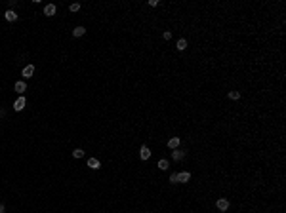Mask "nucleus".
Here are the masks:
<instances>
[{
	"mask_svg": "<svg viewBox=\"0 0 286 213\" xmlns=\"http://www.w3.org/2000/svg\"><path fill=\"white\" fill-rule=\"evenodd\" d=\"M25 105H27V99L23 97V95H21V97H17V99H15V103H14L15 112H21L23 108H25Z\"/></svg>",
	"mask_w": 286,
	"mask_h": 213,
	"instance_id": "nucleus-1",
	"label": "nucleus"
},
{
	"mask_svg": "<svg viewBox=\"0 0 286 213\" xmlns=\"http://www.w3.org/2000/svg\"><path fill=\"white\" fill-rule=\"evenodd\" d=\"M216 206H217V209H219V211H227L229 209V200L227 198H219Z\"/></svg>",
	"mask_w": 286,
	"mask_h": 213,
	"instance_id": "nucleus-2",
	"label": "nucleus"
},
{
	"mask_svg": "<svg viewBox=\"0 0 286 213\" xmlns=\"http://www.w3.org/2000/svg\"><path fill=\"white\" fill-rule=\"evenodd\" d=\"M55 11H57V8H55V4H46V8H44V15H48V17H52V15H55Z\"/></svg>",
	"mask_w": 286,
	"mask_h": 213,
	"instance_id": "nucleus-3",
	"label": "nucleus"
},
{
	"mask_svg": "<svg viewBox=\"0 0 286 213\" xmlns=\"http://www.w3.org/2000/svg\"><path fill=\"white\" fill-rule=\"evenodd\" d=\"M14 90L17 91V93H25V90H27V84L23 82V80H17V82H15V86H14Z\"/></svg>",
	"mask_w": 286,
	"mask_h": 213,
	"instance_id": "nucleus-4",
	"label": "nucleus"
},
{
	"mask_svg": "<svg viewBox=\"0 0 286 213\" xmlns=\"http://www.w3.org/2000/svg\"><path fill=\"white\" fill-rule=\"evenodd\" d=\"M139 158H141V160H149V158H151V150H149V147H141V148H139Z\"/></svg>",
	"mask_w": 286,
	"mask_h": 213,
	"instance_id": "nucleus-5",
	"label": "nucleus"
},
{
	"mask_svg": "<svg viewBox=\"0 0 286 213\" xmlns=\"http://www.w3.org/2000/svg\"><path fill=\"white\" fill-rule=\"evenodd\" d=\"M189 179H191V173H189V171H181V173H178V183H187Z\"/></svg>",
	"mask_w": 286,
	"mask_h": 213,
	"instance_id": "nucleus-6",
	"label": "nucleus"
},
{
	"mask_svg": "<svg viewBox=\"0 0 286 213\" xmlns=\"http://www.w3.org/2000/svg\"><path fill=\"white\" fill-rule=\"evenodd\" d=\"M33 74H34V67L33 65H27L25 69H23V78H31Z\"/></svg>",
	"mask_w": 286,
	"mask_h": 213,
	"instance_id": "nucleus-7",
	"label": "nucleus"
},
{
	"mask_svg": "<svg viewBox=\"0 0 286 213\" xmlns=\"http://www.w3.org/2000/svg\"><path fill=\"white\" fill-rule=\"evenodd\" d=\"M4 17H6V21H17V14H15L14 10H8L6 14H4Z\"/></svg>",
	"mask_w": 286,
	"mask_h": 213,
	"instance_id": "nucleus-8",
	"label": "nucleus"
},
{
	"mask_svg": "<svg viewBox=\"0 0 286 213\" xmlns=\"http://www.w3.org/2000/svg\"><path fill=\"white\" fill-rule=\"evenodd\" d=\"M99 166H101V164H99L97 158H90V160H88V167H92V170H99Z\"/></svg>",
	"mask_w": 286,
	"mask_h": 213,
	"instance_id": "nucleus-9",
	"label": "nucleus"
},
{
	"mask_svg": "<svg viewBox=\"0 0 286 213\" xmlns=\"http://www.w3.org/2000/svg\"><path fill=\"white\" fill-rule=\"evenodd\" d=\"M168 147L176 150V148L179 147V137H172V139H168Z\"/></svg>",
	"mask_w": 286,
	"mask_h": 213,
	"instance_id": "nucleus-10",
	"label": "nucleus"
},
{
	"mask_svg": "<svg viewBox=\"0 0 286 213\" xmlns=\"http://www.w3.org/2000/svg\"><path fill=\"white\" fill-rule=\"evenodd\" d=\"M84 33H86V29H84V27H75V31H72V36H75V38H78V36H82Z\"/></svg>",
	"mask_w": 286,
	"mask_h": 213,
	"instance_id": "nucleus-11",
	"label": "nucleus"
},
{
	"mask_svg": "<svg viewBox=\"0 0 286 213\" xmlns=\"http://www.w3.org/2000/svg\"><path fill=\"white\" fill-rule=\"evenodd\" d=\"M176 48L183 51L185 48H187V40H185V38H179V40H178V44H176Z\"/></svg>",
	"mask_w": 286,
	"mask_h": 213,
	"instance_id": "nucleus-12",
	"label": "nucleus"
},
{
	"mask_svg": "<svg viewBox=\"0 0 286 213\" xmlns=\"http://www.w3.org/2000/svg\"><path fill=\"white\" fill-rule=\"evenodd\" d=\"M172 156H174V160H178V162H179V160L185 156V152H183V150H178V148H176V150H174V154H172Z\"/></svg>",
	"mask_w": 286,
	"mask_h": 213,
	"instance_id": "nucleus-13",
	"label": "nucleus"
},
{
	"mask_svg": "<svg viewBox=\"0 0 286 213\" xmlns=\"http://www.w3.org/2000/svg\"><path fill=\"white\" fill-rule=\"evenodd\" d=\"M82 156H84L82 148H75V150H72V158H82Z\"/></svg>",
	"mask_w": 286,
	"mask_h": 213,
	"instance_id": "nucleus-14",
	"label": "nucleus"
},
{
	"mask_svg": "<svg viewBox=\"0 0 286 213\" xmlns=\"http://www.w3.org/2000/svg\"><path fill=\"white\" fill-rule=\"evenodd\" d=\"M158 170H162V171L168 170V160H158Z\"/></svg>",
	"mask_w": 286,
	"mask_h": 213,
	"instance_id": "nucleus-15",
	"label": "nucleus"
},
{
	"mask_svg": "<svg viewBox=\"0 0 286 213\" xmlns=\"http://www.w3.org/2000/svg\"><path fill=\"white\" fill-rule=\"evenodd\" d=\"M239 97H240V93H239V91H229V99H233V101H237Z\"/></svg>",
	"mask_w": 286,
	"mask_h": 213,
	"instance_id": "nucleus-16",
	"label": "nucleus"
},
{
	"mask_svg": "<svg viewBox=\"0 0 286 213\" xmlns=\"http://www.w3.org/2000/svg\"><path fill=\"white\" fill-rule=\"evenodd\" d=\"M69 10L72 11V14H75V11H78V10H80V4H78V2H76V4H71V6H69Z\"/></svg>",
	"mask_w": 286,
	"mask_h": 213,
	"instance_id": "nucleus-17",
	"label": "nucleus"
},
{
	"mask_svg": "<svg viewBox=\"0 0 286 213\" xmlns=\"http://www.w3.org/2000/svg\"><path fill=\"white\" fill-rule=\"evenodd\" d=\"M170 183H178V173H172L170 175Z\"/></svg>",
	"mask_w": 286,
	"mask_h": 213,
	"instance_id": "nucleus-18",
	"label": "nucleus"
},
{
	"mask_svg": "<svg viewBox=\"0 0 286 213\" xmlns=\"http://www.w3.org/2000/svg\"><path fill=\"white\" fill-rule=\"evenodd\" d=\"M162 36H164V40H170V38H172V33H170V31H164Z\"/></svg>",
	"mask_w": 286,
	"mask_h": 213,
	"instance_id": "nucleus-19",
	"label": "nucleus"
},
{
	"mask_svg": "<svg viewBox=\"0 0 286 213\" xmlns=\"http://www.w3.org/2000/svg\"><path fill=\"white\" fill-rule=\"evenodd\" d=\"M0 213H4V206H2V204H0Z\"/></svg>",
	"mask_w": 286,
	"mask_h": 213,
	"instance_id": "nucleus-20",
	"label": "nucleus"
}]
</instances>
